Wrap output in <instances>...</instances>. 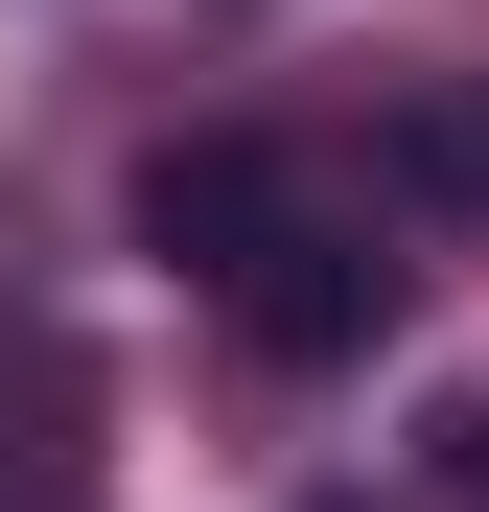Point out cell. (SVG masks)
<instances>
[{
    "label": "cell",
    "mask_w": 489,
    "mask_h": 512,
    "mask_svg": "<svg viewBox=\"0 0 489 512\" xmlns=\"http://www.w3.org/2000/svg\"><path fill=\"white\" fill-rule=\"evenodd\" d=\"M140 256H163V280H187L257 373H350L373 303H396V256L326 210L303 140H163V163H140Z\"/></svg>",
    "instance_id": "6da1fadb"
},
{
    "label": "cell",
    "mask_w": 489,
    "mask_h": 512,
    "mask_svg": "<svg viewBox=\"0 0 489 512\" xmlns=\"http://www.w3.org/2000/svg\"><path fill=\"white\" fill-rule=\"evenodd\" d=\"M396 187H420V210H489V70H443V94L396 117Z\"/></svg>",
    "instance_id": "7a4b0ae2"
},
{
    "label": "cell",
    "mask_w": 489,
    "mask_h": 512,
    "mask_svg": "<svg viewBox=\"0 0 489 512\" xmlns=\"http://www.w3.org/2000/svg\"><path fill=\"white\" fill-rule=\"evenodd\" d=\"M443 466H466V512H489V396H466V419H443Z\"/></svg>",
    "instance_id": "3957f363"
}]
</instances>
